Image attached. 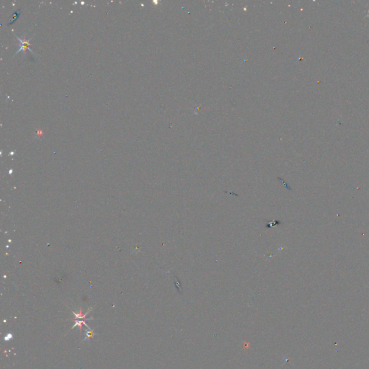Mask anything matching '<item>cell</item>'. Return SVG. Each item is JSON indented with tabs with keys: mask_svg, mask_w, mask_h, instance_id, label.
Segmentation results:
<instances>
[{
	"mask_svg": "<svg viewBox=\"0 0 369 369\" xmlns=\"http://www.w3.org/2000/svg\"><path fill=\"white\" fill-rule=\"evenodd\" d=\"M17 38L18 40H20V48L19 50L17 51V53H16V54H17L18 53H20L21 51H25V50H29L30 52H32V54H34V52H32V51L30 48V40H26L25 38H23V39H20V38H18L17 36Z\"/></svg>",
	"mask_w": 369,
	"mask_h": 369,
	"instance_id": "cell-1",
	"label": "cell"
},
{
	"mask_svg": "<svg viewBox=\"0 0 369 369\" xmlns=\"http://www.w3.org/2000/svg\"><path fill=\"white\" fill-rule=\"evenodd\" d=\"M20 14V10H18V11H17L15 14H14L13 16V17L11 18V20H10V21H9V25H10V24H13L14 22L16 21V20H17V18H18V17H19Z\"/></svg>",
	"mask_w": 369,
	"mask_h": 369,
	"instance_id": "cell-2",
	"label": "cell"
},
{
	"mask_svg": "<svg viewBox=\"0 0 369 369\" xmlns=\"http://www.w3.org/2000/svg\"><path fill=\"white\" fill-rule=\"evenodd\" d=\"M93 336H94V333H93V332H92V331L89 332L88 333H87V335H86V337H85V339H84V340H85V339H86V338H88V337H92Z\"/></svg>",
	"mask_w": 369,
	"mask_h": 369,
	"instance_id": "cell-3",
	"label": "cell"
},
{
	"mask_svg": "<svg viewBox=\"0 0 369 369\" xmlns=\"http://www.w3.org/2000/svg\"><path fill=\"white\" fill-rule=\"evenodd\" d=\"M11 337H13V336L11 335V334H9V335H7V337H5V340H8L9 339V338H11Z\"/></svg>",
	"mask_w": 369,
	"mask_h": 369,
	"instance_id": "cell-4",
	"label": "cell"
}]
</instances>
